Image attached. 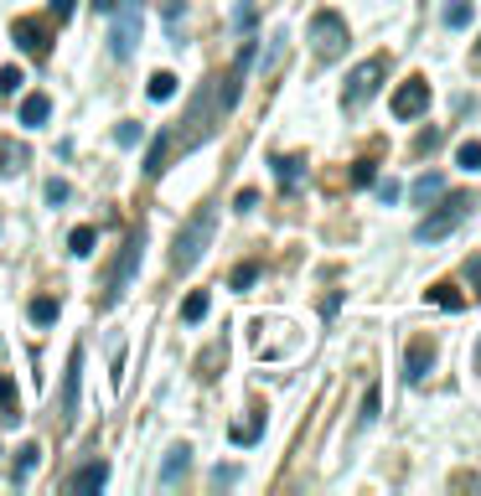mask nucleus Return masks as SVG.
<instances>
[{
	"label": "nucleus",
	"mask_w": 481,
	"mask_h": 496,
	"mask_svg": "<svg viewBox=\"0 0 481 496\" xmlns=\"http://www.w3.org/2000/svg\"><path fill=\"white\" fill-rule=\"evenodd\" d=\"M212 228H217V212H212V207H197V212L186 217V228L177 233V248H171V269H177V274L197 269V259L208 254V243H212Z\"/></svg>",
	"instance_id": "f257e3e1"
},
{
	"label": "nucleus",
	"mask_w": 481,
	"mask_h": 496,
	"mask_svg": "<svg viewBox=\"0 0 481 496\" xmlns=\"http://www.w3.org/2000/svg\"><path fill=\"white\" fill-rule=\"evenodd\" d=\"M140 254H146V228L124 238L120 259H114V269H109V279H104V295H99V311H114V305H120L124 295H130V279H135V269H140Z\"/></svg>",
	"instance_id": "f03ea898"
},
{
	"label": "nucleus",
	"mask_w": 481,
	"mask_h": 496,
	"mask_svg": "<svg viewBox=\"0 0 481 496\" xmlns=\"http://www.w3.org/2000/svg\"><path fill=\"white\" fill-rule=\"evenodd\" d=\"M466 212H471V197L466 192H451L446 202L435 207L430 217H420V228H414V238L420 243H440V238H451L461 223H466Z\"/></svg>",
	"instance_id": "7ed1b4c3"
},
{
	"label": "nucleus",
	"mask_w": 481,
	"mask_h": 496,
	"mask_svg": "<svg viewBox=\"0 0 481 496\" xmlns=\"http://www.w3.org/2000/svg\"><path fill=\"white\" fill-rule=\"evenodd\" d=\"M311 47H316L321 62H336L347 52V21H342L336 11H316V16H311Z\"/></svg>",
	"instance_id": "20e7f679"
},
{
	"label": "nucleus",
	"mask_w": 481,
	"mask_h": 496,
	"mask_svg": "<svg viewBox=\"0 0 481 496\" xmlns=\"http://www.w3.org/2000/svg\"><path fill=\"white\" fill-rule=\"evenodd\" d=\"M383 78H389V58H367L362 67H352V78H347V93H342V104L347 109H362L378 88H383Z\"/></svg>",
	"instance_id": "39448f33"
},
{
	"label": "nucleus",
	"mask_w": 481,
	"mask_h": 496,
	"mask_svg": "<svg viewBox=\"0 0 481 496\" xmlns=\"http://www.w3.org/2000/svg\"><path fill=\"white\" fill-rule=\"evenodd\" d=\"M140 42V0H120L114 5V31H109V58H130Z\"/></svg>",
	"instance_id": "423d86ee"
},
{
	"label": "nucleus",
	"mask_w": 481,
	"mask_h": 496,
	"mask_svg": "<svg viewBox=\"0 0 481 496\" xmlns=\"http://www.w3.org/2000/svg\"><path fill=\"white\" fill-rule=\"evenodd\" d=\"M78 393H83V347L67 351V367H62V404H58L62 429L78 424Z\"/></svg>",
	"instance_id": "0eeeda50"
},
{
	"label": "nucleus",
	"mask_w": 481,
	"mask_h": 496,
	"mask_svg": "<svg viewBox=\"0 0 481 496\" xmlns=\"http://www.w3.org/2000/svg\"><path fill=\"white\" fill-rule=\"evenodd\" d=\"M424 109H430V83H424V78L398 83V93H393V119H420Z\"/></svg>",
	"instance_id": "6e6552de"
},
{
	"label": "nucleus",
	"mask_w": 481,
	"mask_h": 496,
	"mask_svg": "<svg viewBox=\"0 0 481 496\" xmlns=\"http://www.w3.org/2000/svg\"><path fill=\"white\" fill-rule=\"evenodd\" d=\"M430 367H435V342H430V336H414V342L404 347V382H424Z\"/></svg>",
	"instance_id": "1a4fd4ad"
},
{
	"label": "nucleus",
	"mask_w": 481,
	"mask_h": 496,
	"mask_svg": "<svg viewBox=\"0 0 481 496\" xmlns=\"http://www.w3.org/2000/svg\"><path fill=\"white\" fill-rule=\"evenodd\" d=\"M16 42H21V52H31V58H47V47H52V36H47V21H36V16H21V21H16Z\"/></svg>",
	"instance_id": "9d476101"
},
{
	"label": "nucleus",
	"mask_w": 481,
	"mask_h": 496,
	"mask_svg": "<svg viewBox=\"0 0 481 496\" xmlns=\"http://www.w3.org/2000/svg\"><path fill=\"white\" fill-rule=\"evenodd\" d=\"M171 150H177V146H171V130H161V135L151 140V150H146V161H140V171L151 176V181H155V176H166V161H171Z\"/></svg>",
	"instance_id": "9b49d317"
},
{
	"label": "nucleus",
	"mask_w": 481,
	"mask_h": 496,
	"mask_svg": "<svg viewBox=\"0 0 481 496\" xmlns=\"http://www.w3.org/2000/svg\"><path fill=\"white\" fill-rule=\"evenodd\" d=\"M104 486H109V466L104 461H89L83 470L67 476V492H104Z\"/></svg>",
	"instance_id": "f8f14e48"
},
{
	"label": "nucleus",
	"mask_w": 481,
	"mask_h": 496,
	"mask_svg": "<svg viewBox=\"0 0 481 496\" xmlns=\"http://www.w3.org/2000/svg\"><path fill=\"white\" fill-rule=\"evenodd\" d=\"M440 197H446V176L440 171H424L420 181L409 186V202L414 207H430V202H440Z\"/></svg>",
	"instance_id": "ddd939ff"
},
{
	"label": "nucleus",
	"mask_w": 481,
	"mask_h": 496,
	"mask_svg": "<svg viewBox=\"0 0 481 496\" xmlns=\"http://www.w3.org/2000/svg\"><path fill=\"white\" fill-rule=\"evenodd\" d=\"M186 466H192V445H171L166 461H161V486H177L186 476Z\"/></svg>",
	"instance_id": "4468645a"
},
{
	"label": "nucleus",
	"mask_w": 481,
	"mask_h": 496,
	"mask_svg": "<svg viewBox=\"0 0 481 496\" xmlns=\"http://www.w3.org/2000/svg\"><path fill=\"white\" fill-rule=\"evenodd\" d=\"M47 114H52V98H47V93H27V104H21V124H27V130H42Z\"/></svg>",
	"instance_id": "2eb2a0df"
},
{
	"label": "nucleus",
	"mask_w": 481,
	"mask_h": 496,
	"mask_svg": "<svg viewBox=\"0 0 481 496\" xmlns=\"http://www.w3.org/2000/svg\"><path fill=\"white\" fill-rule=\"evenodd\" d=\"M36 466H42V445H21V455H16V470H11V481H16V486H27Z\"/></svg>",
	"instance_id": "dca6fc26"
},
{
	"label": "nucleus",
	"mask_w": 481,
	"mask_h": 496,
	"mask_svg": "<svg viewBox=\"0 0 481 496\" xmlns=\"http://www.w3.org/2000/svg\"><path fill=\"white\" fill-rule=\"evenodd\" d=\"M0 419H5V424L21 419V393H16V382L5 378V373H0Z\"/></svg>",
	"instance_id": "f3484780"
},
{
	"label": "nucleus",
	"mask_w": 481,
	"mask_h": 496,
	"mask_svg": "<svg viewBox=\"0 0 481 496\" xmlns=\"http://www.w3.org/2000/svg\"><path fill=\"white\" fill-rule=\"evenodd\" d=\"M274 176H280V186H301L305 161L301 155H274Z\"/></svg>",
	"instance_id": "a211bd4d"
},
{
	"label": "nucleus",
	"mask_w": 481,
	"mask_h": 496,
	"mask_svg": "<svg viewBox=\"0 0 481 496\" xmlns=\"http://www.w3.org/2000/svg\"><path fill=\"white\" fill-rule=\"evenodd\" d=\"M208 305H212V295H208V290H192L186 300H181V321H186V326H197L202 316H208Z\"/></svg>",
	"instance_id": "6ab92c4d"
},
{
	"label": "nucleus",
	"mask_w": 481,
	"mask_h": 496,
	"mask_svg": "<svg viewBox=\"0 0 481 496\" xmlns=\"http://www.w3.org/2000/svg\"><path fill=\"white\" fill-rule=\"evenodd\" d=\"M93 243H99V233H93V228H73V233H67V254H73V259H89Z\"/></svg>",
	"instance_id": "aec40b11"
},
{
	"label": "nucleus",
	"mask_w": 481,
	"mask_h": 496,
	"mask_svg": "<svg viewBox=\"0 0 481 496\" xmlns=\"http://www.w3.org/2000/svg\"><path fill=\"white\" fill-rule=\"evenodd\" d=\"M58 311H62V305L52 300V295H36V300H31V321H36V326H52V321H58Z\"/></svg>",
	"instance_id": "412c9836"
},
{
	"label": "nucleus",
	"mask_w": 481,
	"mask_h": 496,
	"mask_svg": "<svg viewBox=\"0 0 481 496\" xmlns=\"http://www.w3.org/2000/svg\"><path fill=\"white\" fill-rule=\"evenodd\" d=\"M430 305H440V311H461L466 295L455 290V285H435V290H430Z\"/></svg>",
	"instance_id": "4be33fe9"
},
{
	"label": "nucleus",
	"mask_w": 481,
	"mask_h": 496,
	"mask_svg": "<svg viewBox=\"0 0 481 496\" xmlns=\"http://www.w3.org/2000/svg\"><path fill=\"white\" fill-rule=\"evenodd\" d=\"M228 435H233V445H254V439L264 435V413H254V419H248V424H233V429H228Z\"/></svg>",
	"instance_id": "5701e85b"
},
{
	"label": "nucleus",
	"mask_w": 481,
	"mask_h": 496,
	"mask_svg": "<svg viewBox=\"0 0 481 496\" xmlns=\"http://www.w3.org/2000/svg\"><path fill=\"white\" fill-rule=\"evenodd\" d=\"M151 98H155V104L177 98V73H155V78H151Z\"/></svg>",
	"instance_id": "b1692460"
},
{
	"label": "nucleus",
	"mask_w": 481,
	"mask_h": 496,
	"mask_svg": "<svg viewBox=\"0 0 481 496\" xmlns=\"http://www.w3.org/2000/svg\"><path fill=\"white\" fill-rule=\"evenodd\" d=\"M446 27H451V31L471 27V0H455V5H446Z\"/></svg>",
	"instance_id": "393cba45"
},
{
	"label": "nucleus",
	"mask_w": 481,
	"mask_h": 496,
	"mask_svg": "<svg viewBox=\"0 0 481 496\" xmlns=\"http://www.w3.org/2000/svg\"><path fill=\"white\" fill-rule=\"evenodd\" d=\"M455 166H466V171H481V140H466V146L455 150Z\"/></svg>",
	"instance_id": "a878e982"
},
{
	"label": "nucleus",
	"mask_w": 481,
	"mask_h": 496,
	"mask_svg": "<svg viewBox=\"0 0 481 496\" xmlns=\"http://www.w3.org/2000/svg\"><path fill=\"white\" fill-rule=\"evenodd\" d=\"M21 83H27V78H21V67H0V98H11Z\"/></svg>",
	"instance_id": "bb28decb"
},
{
	"label": "nucleus",
	"mask_w": 481,
	"mask_h": 496,
	"mask_svg": "<svg viewBox=\"0 0 481 496\" xmlns=\"http://www.w3.org/2000/svg\"><path fill=\"white\" fill-rule=\"evenodd\" d=\"M254 279H259V264H239V269H233V290H248Z\"/></svg>",
	"instance_id": "cd10ccee"
},
{
	"label": "nucleus",
	"mask_w": 481,
	"mask_h": 496,
	"mask_svg": "<svg viewBox=\"0 0 481 496\" xmlns=\"http://www.w3.org/2000/svg\"><path fill=\"white\" fill-rule=\"evenodd\" d=\"M254 16H259V11H254V0H239V11H233V27L248 31V27H254Z\"/></svg>",
	"instance_id": "c85d7f7f"
},
{
	"label": "nucleus",
	"mask_w": 481,
	"mask_h": 496,
	"mask_svg": "<svg viewBox=\"0 0 481 496\" xmlns=\"http://www.w3.org/2000/svg\"><path fill=\"white\" fill-rule=\"evenodd\" d=\"M67 197H73V186H67V181H47V202H52V207H62Z\"/></svg>",
	"instance_id": "c756f323"
},
{
	"label": "nucleus",
	"mask_w": 481,
	"mask_h": 496,
	"mask_svg": "<svg viewBox=\"0 0 481 496\" xmlns=\"http://www.w3.org/2000/svg\"><path fill=\"white\" fill-rule=\"evenodd\" d=\"M114 140H120V146H140V124H130V119H124L120 130H114Z\"/></svg>",
	"instance_id": "7c9ffc66"
},
{
	"label": "nucleus",
	"mask_w": 481,
	"mask_h": 496,
	"mask_svg": "<svg viewBox=\"0 0 481 496\" xmlns=\"http://www.w3.org/2000/svg\"><path fill=\"white\" fill-rule=\"evenodd\" d=\"M21 166H27V150H5L0 155V171H21Z\"/></svg>",
	"instance_id": "2f4dec72"
},
{
	"label": "nucleus",
	"mask_w": 481,
	"mask_h": 496,
	"mask_svg": "<svg viewBox=\"0 0 481 496\" xmlns=\"http://www.w3.org/2000/svg\"><path fill=\"white\" fill-rule=\"evenodd\" d=\"M233 207H239V212H254V207H259V192H254V186H243L239 197H233Z\"/></svg>",
	"instance_id": "473e14b6"
},
{
	"label": "nucleus",
	"mask_w": 481,
	"mask_h": 496,
	"mask_svg": "<svg viewBox=\"0 0 481 496\" xmlns=\"http://www.w3.org/2000/svg\"><path fill=\"white\" fill-rule=\"evenodd\" d=\"M378 419V388H367V398H362V424H373Z\"/></svg>",
	"instance_id": "72a5a7b5"
},
{
	"label": "nucleus",
	"mask_w": 481,
	"mask_h": 496,
	"mask_svg": "<svg viewBox=\"0 0 481 496\" xmlns=\"http://www.w3.org/2000/svg\"><path fill=\"white\" fill-rule=\"evenodd\" d=\"M212 481H217V486H233V481H239V470H233V466H217V470H212Z\"/></svg>",
	"instance_id": "f704fd0d"
},
{
	"label": "nucleus",
	"mask_w": 481,
	"mask_h": 496,
	"mask_svg": "<svg viewBox=\"0 0 481 496\" xmlns=\"http://www.w3.org/2000/svg\"><path fill=\"white\" fill-rule=\"evenodd\" d=\"M352 181H358V186H367V181H373V161H358V171H352Z\"/></svg>",
	"instance_id": "c9c22d12"
},
{
	"label": "nucleus",
	"mask_w": 481,
	"mask_h": 496,
	"mask_svg": "<svg viewBox=\"0 0 481 496\" xmlns=\"http://www.w3.org/2000/svg\"><path fill=\"white\" fill-rule=\"evenodd\" d=\"M73 5H78V0H52V16H58V21H67V16H73Z\"/></svg>",
	"instance_id": "e433bc0d"
},
{
	"label": "nucleus",
	"mask_w": 481,
	"mask_h": 496,
	"mask_svg": "<svg viewBox=\"0 0 481 496\" xmlns=\"http://www.w3.org/2000/svg\"><path fill=\"white\" fill-rule=\"evenodd\" d=\"M181 11H186L181 0H166V21H171V27H177V21H181Z\"/></svg>",
	"instance_id": "4c0bfd02"
},
{
	"label": "nucleus",
	"mask_w": 481,
	"mask_h": 496,
	"mask_svg": "<svg viewBox=\"0 0 481 496\" xmlns=\"http://www.w3.org/2000/svg\"><path fill=\"white\" fill-rule=\"evenodd\" d=\"M466 279H477V285H481V259H466ZM481 295V290H477Z\"/></svg>",
	"instance_id": "58836bf2"
},
{
	"label": "nucleus",
	"mask_w": 481,
	"mask_h": 496,
	"mask_svg": "<svg viewBox=\"0 0 481 496\" xmlns=\"http://www.w3.org/2000/svg\"><path fill=\"white\" fill-rule=\"evenodd\" d=\"M114 5H120V0H93V11H99V16H114Z\"/></svg>",
	"instance_id": "ea45409f"
},
{
	"label": "nucleus",
	"mask_w": 481,
	"mask_h": 496,
	"mask_svg": "<svg viewBox=\"0 0 481 496\" xmlns=\"http://www.w3.org/2000/svg\"><path fill=\"white\" fill-rule=\"evenodd\" d=\"M477 62H481V42H477Z\"/></svg>",
	"instance_id": "a19ab883"
}]
</instances>
